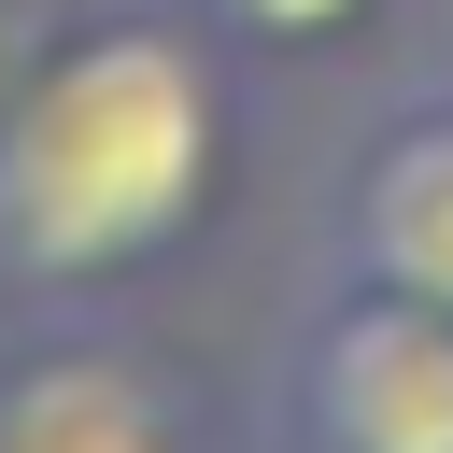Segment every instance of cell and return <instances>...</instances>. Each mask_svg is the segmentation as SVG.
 I'll return each instance as SVG.
<instances>
[{"label": "cell", "instance_id": "obj_1", "mask_svg": "<svg viewBox=\"0 0 453 453\" xmlns=\"http://www.w3.org/2000/svg\"><path fill=\"white\" fill-rule=\"evenodd\" d=\"M255 156V71L184 0H71L0 71V311H127Z\"/></svg>", "mask_w": 453, "mask_h": 453}, {"label": "cell", "instance_id": "obj_2", "mask_svg": "<svg viewBox=\"0 0 453 453\" xmlns=\"http://www.w3.org/2000/svg\"><path fill=\"white\" fill-rule=\"evenodd\" d=\"M255 453H453V311L311 269L255 382Z\"/></svg>", "mask_w": 453, "mask_h": 453}, {"label": "cell", "instance_id": "obj_3", "mask_svg": "<svg viewBox=\"0 0 453 453\" xmlns=\"http://www.w3.org/2000/svg\"><path fill=\"white\" fill-rule=\"evenodd\" d=\"M0 453H212L127 311H0Z\"/></svg>", "mask_w": 453, "mask_h": 453}, {"label": "cell", "instance_id": "obj_4", "mask_svg": "<svg viewBox=\"0 0 453 453\" xmlns=\"http://www.w3.org/2000/svg\"><path fill=\"white\" fill-rule=\"evenodd\" d=\"M311 269L340 283H396L425 311H453V85H396L340 170H326V212H311Z\"/></svg>", "mask_w": 453, "mask_h": 453}, {"label": "cell", "instance_id": "obj_5", "mask_svg": "<svg viewBox=\"0 0 453 453\" xmlns=\"http://www.w3.org/2000/svg\"><path fill=\"white\" fill-rule=\"evenodd\" d=\"M255 85H311V71H368V57H411V14L425 0H184Z\"/></svg>", "mask_w": 453, "mask_h": 453}, {"label": "cell", "instance_id": "obj_6", "mask_svg": "<svg viewBox=\"0 0 453 453\" xmlns=\"http://www.w3.org/2000/svg\"><path fill=\"white\" fill-rule=\"evenodd\" d=\"M411 71H425V85H453V0H425V14H411Z\"/></svg>", "mask_w": 453, "mask_h": 453}, {"label": "cell", "instance_id": "obj_7", "mask_svg": "<svg viewBox=\"0 0 453 453\" xmlns=\"http://www.w3.org/2000/svg\"><path fill=\"white\" fill-rule=\"evenodd\" d=\"M57 14H71V0H0V71H14V57H28V42L57 28Z\"/></svg>", "mask_w": 453, "mask_h": 453}]
</instances>
